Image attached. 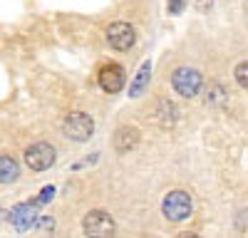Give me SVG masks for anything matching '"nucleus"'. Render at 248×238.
Returning a JSON list of instances; mask_svg holds the SVG:
<instances>
[{"mask_svg":"<svg viewBox=\"0 0 248 238\" xmlns=\"http://www.w3.org/2000/svg\"><path fill=\"white\" fill-rule=\"evenodd\" d=\"M65 134L72 139V142H87L94 132V122L92 117L85 114V112H72L67 119H65Z\"/></svg>","mask_w":248,"mask_h":238,"instance_id":"obj_4","label":"nucleus"},{"mask_svg":"<svg viewBox=\"0 0 248 238\" xmlns=\"http://www.w3.org/2000/svg\"><path fill=\"white\" fill-rule=\"evenodd\" d=\"M52 193H55V186H45L43 191H40V196H37V206H43V204H47L50 201V198H52Z\"/></svg>","mask_w":248,"mask_h":238,"instance_id":"obj_15","label":"nucleus"},{"mask_svg":"<svg viewBox=\"0 0 248 238\" xmlns=\"http://www.w3.org/2000/svg\"><path fill=\"white\" fill-rule=\"evenodd\" d=\"M184 5H186V0H169V13L179 15V13H184Z\"/></svg>","mask_w":248,"mask_h":238,"instance_id":"obj_16","label":"nucleus"},{"mask_svg":"<svg viewBox=\"0 0 248 238\" xmlns=\"http://www.w3.org/2000/svg\"><path fill=\"white\" fill-rule=\"evenodd\" d=\"M194 211V204H191V196L176 189V191H169L167 196H164L161 201V213L167 216V221L171 223H179V221H186V218L191 216Z\"/></svg>","mask_w":248,"mask_h":238,"instance_id":"obj_1","label":"nucleus"},{"mask_svg":"<svg viewBox=\"0 0 248 238\" xmlns=\"http://www.w3.org/2000/svg\"><path fill=\"white\" fill-rule=\"evenodd\" d=\"M57 159V151L50 142H37L32 144L28 151H25V164L32 169V171H45L55 164Z\"/></svg>","mask_w":248,"mask_h":238,"instance_id":"obj_3","label":"nucleus"},{"mask_svg":"<svg viewBox=\"0 0 248 238\" xmlns=\"http://www.w3.org/2000/svg\"><path fill=\"white\" fill-rule=\"evenodd\" d=\"M35 218H37V208H35V204H20V206H15V208L10 211V221H13V226H15L17 231H28V228H32Z\"/></svg>","mask_w":248,"mask_h":238,"instance_id":"obj_8","label":"nucleus"},{"mask_svg":"<svg viewBox=\"0 0 248 238\" xmlns=\"http://www.w3.org/2000/svg\"><path fill=\"white\" fill-rule=\"evenodd\" d=\"M149 77H152V62L147 60V62L139 67V72H137V77H134V82H132V87H129V97H132V99H137L144 89H147Z\"/></svg>","mask_w":248,"mask_h":238,"instance_id":"obj_11","label":"nucleus"},{"mask_svg":"<svg viewBox=\"0 0 248 238\" xmlns=\"http://www.w3.org/2000/svg\"><path fill=\"white\" fill-rule=\"evenodd\" d=\"M124 77H127V74H124V70L119 65L109 62V65H105V67L99 70V85H102V89H105V92L117 94L124 87Z\"/></svg>","mask_w":248,"mask_h":238,"instance_id":"obj_7","label":"nucleus"},{"mask_svg":"<svg viewBox=\"0 0 248 238\" xmlns=\"http://www.w3.org/2000/svg\"><path fill=\"white\" fill-rule=\"evenodd\" d=\"M139 144V129L137 127H119L114 132V149L119 154H127Z\"/></svg>","mask_w":248,"mask_h":238,"instance_id":"obj_9","label":"nucleus"},{"mask_svg":"<svg viewBox=\"0 0 248 238\" xmlns=\"http://www.w3.org/2000/svg\"><path fill=\"white\" fill-rule=\"evenodd\" d=\"M226 89H223V85H209V89H206V94H203V99H206V104L209 107H223L226 104Z\"/></svg>","mask_w":248,"mask_h":238,"instance_id":"obj_13","label":"nucleus"},{"mask_svg":"<svg viewBox=\"0 0 248 238\" xmlns=\"http://www.w3.org/2000/svg\"><path fill=\"white\" fill-rule=\"evenodd\" d=\"M196 8L199 10H211V0H196Z\"/></svg>","mask_w":248,"mask_h":238,"instance_id":"obj_18","label":"nucleus"},{"mask_svg":"<svg viewBox=\"0 0 248 238\" xmlns=\"http://www.w3.org/2000/svg\"><path fill=\"white\" fill-rule=\"evenodd\" d=\"M20 176V166L13 156L0 154V184H15Z\"/></svg>","mask_w":248,"mask_h":238,"instance_id":"obj_10","label":"nucleus"},{"mask_svg":"<svg viewBox=\"0 0 248 238\" xmlns=\"http://www.w3.org/2000/svg\"><path fill=\"white\" fill-rule=\"evenodd\" d=\"M82 228L90 236H112L117 226L107 211H90L85 216V221H82Z\"/></svg>","mask_w":248,"mask_h":238,"instance_id":"obj_6","label":"nucleus"},{"mask_svg":"<svg viewBox=\"0 0 248 238\" xmlns=\"http://www.w3.org/2000/svg\"><path fill=\"white\" fill-rule=\"evenodd\" d=\"M171 85H174L176 94H181V97H199V92L203 87V77L194 67H179L171 74Z\"/></svg>","mask_w":248,"mask_h":238,"instance_id":"obj_2","label":"nucleus"},{"mask_svg":"<svg viewBox=\"0 0 248 238\" xmlns=\"http://www.w3.org/2000/svg\"><path fill=\"white\" fill-rule=\"evenodd\" d=\"M97 156H99V154H90V159H87V162L82 159V162H77L72 169H82V166H90V164H94V162H97Z\"/></svg>","mask_w":248,"mask_h":238,"instance_id":"obj_17","label":"nucleus"},{"mask_svg":"<svg viewBox=\"0 0 248 238\" xmlns=\"http://www.w3.org/2000/svg\"><path fill=\"white\" fill-rule=\"evenodd\" d=\"M154 117L159 119V124H164V127H174L179 112H176V107L169 102V99H161V102L156 104V114H154Z\"/></svg>","mask_w":248,"mask_h":238,"instance_id":"obj_12","label":"nucleus"},{"mask_svg":"<svg viewBox=\"0 0 248 238\" xmlns=\"http://www.w3.org/2000/svg\"><path fill=\"white\" fill-rule=\"evenodd\" d=\"M236 82H238L243 89L248 87V62H246V60L236 65Z\"/></svg>","mask_w":248,"mask_h":238,"instance_id":"obj_14","label":"nucleus"},{"mask_svg":"<svg viewBox=\"0 0 248 238\" xmlns=\"http://www.w3.org/2000/svg\"><path fill=\"white\" fill-rule=\"evenodd\" d=\"M107 43L114 50L124 52V50H129L137 43V32H134V28L129 23H112L107 28Z\"/></svg>","mask_w":248,"mask_h":238,"instance_id":"obj_5","label":"nucleus"}]
</instances>
